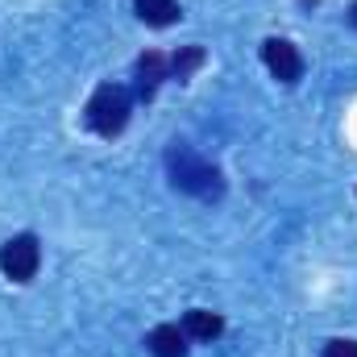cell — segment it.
<instances>
[{
  "instance_id": "30bf717a",
  "label": "cell",
  "mask_w": 357,
  "mask_h": 357,
  "mask_svg": "<svg viewBox=\"0 0 357 357\" xmlns=\"http://www.w3.org/2000/svg\"><path fill=\"white\" fill-rule=\"evenodd\" d=\"M320 357H357V341L337 337V341H328V345H324V354H320Z\"/></svg>"
},
{
  "instance_id": "52a82bcc",
  "label": "cell",
  "mask_w": 357,
  "mask_h": 357,
  "mask_svg": "<svg viewBox=\"0 0 357 357\" xmlns=\"http://www.w3.org/2000/svg\"><path fill=\"white\" fill-rule=\"evenodd\" d=\"M183 333H187L191 341H216V337L225 333V320H220L216 312H208V307H191L187 320H183Z\"/></svg>"
},
{
  "instance_id": "ba28073f",
  "label": "cell",
  "mask_w": 357,
  "mask_h": 357,
  "mask_svg": "<svg viewBox=\"0 0 357 357\" xmlns=\"http://www.w3.org/2000/svg\"><path fill=\"white\" fill-rule=\"evenodd\" d=\"M133 8H137V17H142L146 25H154V29H167V25L178 21V0H133Z\"/></svg>"
},
{
  "instance_id": "6da1fadb",
  "label": "cell",
  "mask_w": 357,
  "mask_h": 357,
  "mask_svg": "<svg viewBox=\"0 0 357 357\" xmlns=\"http://www.w3.org/2000/svg\"><path fill=\"white\" fill-rule=\"evenodd\" d=\"M167 167H171V183H175L178 191H187V195H199V199H208V195H220V171H216L212 162L195 158L191 150L175 146V150L167 154Z\"/></svg>"
},
{
  "instance_id": "5b68a950",
  "label": "cell",
  "mask_w": 357,
  "mask_h": 357,
  "mask_svg": "<svg viewBox=\"0 0 357 357\" xmlns=\"http://www.w3.org/2000/svg\"><path fill=\"white\" fill-rule=\"evenodd\" d=\"M162 79H171L167 59H162V54H154V50H150V54H142V59H137V96H142V100H150V96L158 91Z\"/></svg>"
},
{
  "instance_id": "277c9868",
  "label": "cell",
  "mask_w": 357,
  "mask_h": 357,
  "mask_svg": "<svg viewBox=\"0 0 357 357\" xmlns=\"http://www.w3.org/2000/svg\"><path fill=\"white\" fill-rule=\"evenodd\" d=\"M262 63L270 67V75L278 84H295L303 75V59H299V50L287 38H266L262 42Z\"/></svg>"
},
{
  "instance_id": "3957f363",
  "label": "cell",
  "mask_w": 357,
  "mask_h": 357,
  "mask_svg": "<svg viewBox=\"0 0 357 357\" xmlns=\"http://www.w3.org/2000/svg\"><path fill=\"white\" fill-rule=\"evenodd\" d=\"M38 262H42V250H38L33 233H17V237H8L0 245V270L13 282H29L38 274Z\"/></svg>"
},
{
  "instance_id": "9c48e42d",
  "label": "cell",
  "mask_w": 357,
  "mask_h": 357,
  "mask_svg": "<svg viewBox=\"0 0 357 357\" xmlns=\"http://www.w3.org/2000/svg\"><path fill=\"white\" fill-rule=\"evenodd\" d=\"M199 63H204V50H199V46H187L183 54H175V59H171V79H187Z\"/></svg>"
},
{
  "instance_id": "7a4b0ae2",
  "label": "cell",
  "mask_w": 357,
  "mask_h": 357,
  "mask_svg": "<svg viewBox=\"0 0 357 357\" xmlns=\"http://www.w3.org/2000/svg\"><path fill=\"white\" fill-rule=\"evenodd\" d=\"M88 125L100 137H116L129 125V91L116 84L96 88V96L88 100Z\"/></svg>"
},
{
  "instance_id": "8992f818",
  "label": "cell",
  "mask_w": 357,
  "mask_h": 357,
  "mask_svg": "<svg viewBox=\"0 0 357 357\" xmlns=\"http://www.w3.org/2000/svg\"><path fill=\"white\" fill-rule=\"evenodd\" d=\"M150 354L154 357H187V333L178 324H158L150 337H146Z\"/></svg>"
},
{
  "instance_id": "8fae6325",
  "label": "cell",
  "mask_w": 357,
  "mask_h": 357,
  "mask_svg": "<svg viewBox=\"0 0 357 357\" xmlns=\"http://www.w3.org/2000/svg\"><path fill=\"white\" fill-rule=\"evenodd\" d=\"M349 21H354V29H357V0H354V8H349Z\"/></svg>"
}]
</instances>
